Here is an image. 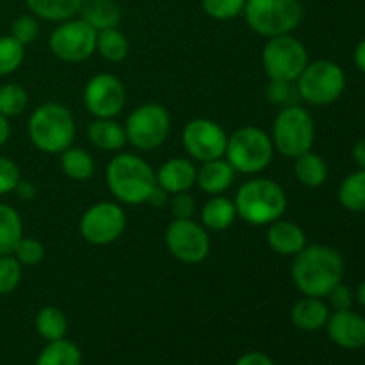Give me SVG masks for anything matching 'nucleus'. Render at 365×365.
I'll list each match as a JSON object with an SVG mask.
<instances>
[{
	"instance_id": "f257e3e1",
	"label": "nucleus",
	"mask_w": 365,
	"mask_h": 365,
	"mask_svg": "<svg viewBox=\"0 0 365 365\" xmlns=\"http://www.w3.org/2000/svg\"><path fill=\"white\" fill-rule=\"evenodd\" d=\"M344 259L331 246L307 245L292 260L291 277L303 296L327 298L344 278Z\"/></svg>"
},
{
	"instance_id": "f03ea898",
	"label": "nucleus",
	"mask_w": 365,
	"mask_h": 365,
	"mask_svg": "<svg viewBox=\"0 0 365 365\" xmlns=\"http://www.w3.org/2000/svg\"><path fill=\"white\" fill-rule=\"evenodd\" d=\"M106 184L118 203L141 205L157 187L153 168L135 153L118 152L106 168Z\"/></svg>"
},
{
	"instance_id": "7ed1b4c3",
	"label": "nucleus",
	"mask_w": 365,
	"mask_h": 365,
	"mask_svg": "<svg viewBox=\"0 0 365 365\" xmlns=\"http://www.w3.org/2000/svg\"><path fill=\"white\" fill-rule=\"evenodd\" d=\"M27 134L34 148L48 155H59L70 148L77 135L75 118L59 102L41 103L29 116Z\"/></svg>"
},
{
	"instance_id": "20e7f679",
	"label": "nucleus",
	"mask_w": 365,
	"mask_h": 365,
	"mask_svg": "<svg viewBox=\"0 0 365 365\" xmlns=\"http://www.w3.org/2000/svg\"><path fill=\"white\" fill-rule=\"evenodd\" d=\"M237 217L252 227H267L284 217L287 195L278 182L271 178H252L239 187L234 198Z\"/></svg>"
},
{
	"instance_id": "39448f33",
	"label": "nucleus",
	"mask_w": 365,
	"mask_h": 365,
	"mask_svg": "<svg viewBox=\"0 0 365 365\" xmlns=\"http://www.w3.org/2000/svg\"><path fill=\"white\" fill-rule=\"evenodd\" d=\"M274 157V146L266 130L253 125L237 128L228 135L225 159L235 173L259 175L269 168Z\"/></svg>"
},
{
	"instance_id": "423d86ee",
	"label": "nucleus",
	"mask_w": 365,
	"mask_h": 365,
	"mask_svg": "<svg viewBox=\"0 0 365 365\" xmlns=\"http://www.w3.org/2000/svg\"><path fill=\"white\" fill-rule=\"evenodd\" d=\"M242 16L255 34L269 39L292 34L302 25L305 9L299 0H246Z\"/></svg>"
},
{
	"instance_id": "0eeeda50",
	"label": "nucleus",
	"mask_w": 365,
	"mask_h": 365,
	"mask_svg": "<svg viewBox=\"0 0 365 365\" xmlns=\"http://www.w3.org/2000/svg\"><path fill=\"white\" fill-rule=\"evenodd\" d=\"M316 139V121L310 110L299 103L278 110L271 128L274 152L287 159H296L310 152Z\"/></svg>"
},
{
	"instance_id": "6e6552de",
	"label": "nucleus",
	"mask_w": 365,
	"mask_h": 365,
	"mask_svg": "<svg viewBox=\"0 0 365 365\" xmlns=\"http://www.w3.org/2000/svg\"><path fill=\"white\" fill-rule=\"evenodd\" d=\"M299 100L310 106L323 107L337 102L346 89V73L341 64L328 59L312 61L296 81Z\"/></svg>"
},
{
	"instance_id": "1a4fd4ad",
	"label": "nucleus",
	"mask_w": 365,
	"mask_h": 365,
	"mask_svg": "<svg viewBox=\"0 0 365 365\" xmlns=\"http://www.w3.org/2000/svg\"><path fill=\"white\" fill-rule=\"evenodd\" d=\"M171 130V116L160 103L148 102L135 107L125 121L127 143L139 152H152L166 143Z\"/></svg>"
},
{
	"instance_id": "9d476101",
	"label": "nucleus",
	"mask_w": 365,
	"mask_h": 365,
	"mask_svg": "<svg viewBox=\"0 0 365 365\" xmlns=\"http://www.w3.org/2000/svg\"><path fill=\"white\" fill-rule=\"evenodd\" d=\"M260 59L269 81L296 82L309 64V52L296 36L282 34L267 39Z\"/></svg>"
},
{
	"instance_id": "9b49d317",
	"label": "nucleus",
	"mask_w": 365,
	"mask_h": 365,
	"mask_svg": "<svg viewBox=\"0 0 365 365\" xmlns=\"http://www.w3.org/2000/svg\"><path fill=\"white\" fill-rule=\"evenodd\" d=\"M96 34L98 32L82 18H70L57 24L48 36V48L64 63H82L96 52Z\"/></svg>"
},
{
	"instance_id": "f8f14e48",
	"label": "nucleus",
	"mask_w": 365,
	"mask_h": 365,
	"mask_svg": "<svg viewBox=\"0 0 365 365\" xmlns=\"http://www.w3.org/2000/svg\"><path fill=\"white\" fill-rule=\"evenodd\" d=\"M127 227V214L116 202L93 203L82 214L78 230L82 239L93 246H107L116 242Z\"/></svg>"
},
{
	"instance_id": "ddd939ff",
	"label": "nucleus",
	"mask_w": 365,
	"mask_h": 365,
	"mask_svg": "<svg viewBox=\"0 0 365 365\" xmlns=\"http://www.w3.org/2000/svg\"><path fill=\"white\" fill-rule=\"evenodd\" d=\"M166 248L178 262L200 264L209 257V230L195 220H173L164 232Z\"/></svg>"
},
{
	"instance_id": "4468645a",
	"label": "nucleus",
	"mask_w": 365,
	"mask_h": 365,
	"mask_svg": "<svg viewBox=\"0 0 365 365\" xmlns=\"http://www.w3.org/2000/svg\"><path fill=\"white\" fill-rule=\"evenodd\" d=\"M227 143L228 134L225 128L209 118L189 120L182 130V145L185 152L189 153L191 160L200 164L225 157Z\"/></svg>"
},
{
	"instance_id": "2eb2a0df",
	"label": "nucleus",
	"mask_w": 365,
	"mask_h": 365,
	"mask_svg": "<svg viewBox=\"0 0 365 365\" xmlns=\"http://www.w3.org/2000/svg\"><path fill=\"white\" fill-rule=\"evenodd\" d=\"M82 102L93 118H116L127 106V89L113 73H96L82 89Z\"/></svg>"
},
{
	"instance_id": "dca6fc26",
	"label": "nucleus",
	"mask_w": 365,
	"mask_h": 365,
	"mask_svg": "<svg viewBox=\"0 0 365 365\" xmlns=\"http://www.w3.org/2000/svg\"><path fill=\"white\" fill-rule=\"evenodd\" d=\"M324 328L339 348L360 349L365 346V317L355 310H334Z\"/></svg>"
},
{
	"instance_id": "f3484780",
	"label": "nucleus",
	"mask_w": 365,
	"mask_h": 365,
	"mask_svg": "<svg viewBox=\"0 0 365 365\" xmlns=\"http://www.w3.org/2000/svg\"><path fill=\"white\" fill-rule=\"evenodd\" d=\"M157 185L163 187L168 195L187 192L196 185V166L191 159L173 157L160 164L155 171Z\"/></svg>"
},
{
	"instance_id": "a211bd4d",
	"label": "nucleus",
	"mask_w": 365,
	"mask_h": 365,
	"mask_svg": "<svg viewBox=\"0 0 365 365\" xmlns=\"http://www.w3.org/2000/svg\"><path fill=\"white\" fill-rule=\"evenodd\" d=\"M267 246L277 255L296 257L307 246V235L298 223L280 217L267 228Z\"/></svg>"
},
{
	"instance_id": "6ab92c4d",
	"label": "nucleus",
	"mask_w": 365,
	"mask_h": 365,
	"mask_svg": "<svg viewBox=\"0 0 365 365\" xmlns=\"http://www.w3.org/2000/svg\"><path fill=\"white\" fill-rule=\"evenodd\" d=\"M235 175L237 173L225 157L207 160L196 168V185L209 196L223 195L232 187Z\"/></svg>"
},
{
	"instance_id": "aec40b11",
	"label": "nucleus",
	"mask_w": 365,
	"mask_h": 365,
	"mask_svg": "<svg viewBox=\"0 0 365 365\" xmlns=\"http://www.w3.org/2000/svg\"><path fill=\"white\" fill-rule=\"evenodd\" d=\"M328 317H330V307L324 298L303 296L291 309L292 324L303 331L321 330L327 327Z\"/></svg>"
},
{
	"instance_id": "412c9836",
	"label": "nucleus",
	"mask_w": 365,
	"mask_h": 365,
	"mask_svg": "<svg viewBox=\"0 0 365 365\" xmlns=\"http://www.w3.org/2000/svg\"><path fill=\"white\" fill-rule=\"evenodd\" d=\"M88 139L95 148L102 152L118 153L127 145L125 127L114 118H95L88 125Z\"/></svg>"
},
{
	"instance_id": "4be33fe9",
	"label": "nucleus",
	"mask_w": 365,
	"mask_h": 365,
	"mask_svg": "<svg viewBox=\"0 0 365 365\" xmlns=\"http://www.w3.org/2000/svg\"><path fill=\"white\" fill-rule=\"evenodd\" d=\"M237 220L234 200L223 195L210 196L200 210V223L209 232L228 230Z\"/></svg>"
},
{
	"instance_id": "5701e85b",
	"label": "nucleus",
	"mask_w": 365,
	"mask_h": 365,
	"mask_svg": "<svg viewBox=\"0 0 365 365\" xmlns=\"http://www.w3.org/2000/svg\"><path fill=\"white\" fill-rule=\"evenodd\" d=\"M78 14L96 32L118 27L121 21V9L114 0H84Z\"/></svg>"
},
{
	"instance_id": "b1692460",
	"label": "nucleus",
	"mask_w": 365,
	"mask_h": 365,
	"mask_svg": "<svg viewBox=\"0 0 365 365\" xmlns=\"http://www.w3.org/2000/svg\"><path fill=\"white\" fill-rule=\"evenodd\" d=\"M25 4L31 14L39 20L61 24L77 16L84 0H25Z\"/></svg>"
},
{
	"instance_id": "393cba45",
	"label": "nucleus",
	"mask_w": 365,
	"mask_h": 365,
	"mask_svg": "<svg viewBox=\"0 0 365 365\" xmlns=\"http://www.w3.org/2000/svg\"><path fill=\"white\" fill-rule=\"evenodd\" d=\"M294 177L302 185L309 189H317L327 182L328 164L319 153L307 152L294 159Z\"/></svg>"
},
{
	"instance_id": "a878e982",
	"label": "nucleus",
	"mask_w": 365,
	"mask_h": 365,
	"mask_svg": "<svg viewBox=\"0 0 365 365\" xmlns=\"http://www.w3.org/2000/svg\"><path fill=\"white\" fill-rule=\"evenodd\" d=\"M59 164L63 173L75 182L89 180L95 173V159L91 153L73 145L59 153Z\"/></svg>"
},
{
	"instance_id": "bb28decb",
	"label": "nucleus",
	"mask_w": 365,
	"mask_h": 365,
	"mask_svg": "<svg viewBox=\"0 0 365 365\" xmlns=\"http://www.w3.org/2000/svg\"><path fill=\"white\" fill-rule=\"evenodd\" d=\"M24 237V221L7 203H0V255H13L14 248Z\"/></svg>"
},
{
	"instance_id": "cd10ccee",
	"label": "nucleus",
	"mask_w": 365,
	"mask_h": 365,
	"mask_svg": "<svg viewBox=\"0 0 365 365\" xmlns=\"http://www.w3.org/2000/svg\"><path fill=\"white\" fill-rule=\"evenodd\" d=\"M339 202L349 212H365V170L349 173L339 185Z\"/></svg>"
},
{
	"instance_id": "c85d7f7f",
	"label": "nucleus",
	"mask_w": 365,
	"mask_h": 365,
	"mask_svg": "<svg viewBox=\"0 0 365 365\" xmlns=\"http://www.w3.org/2000/svg\"><path fill=\"white\" fill-rule=\"evenodd\" d=\"M36 331L45 339L46 342L61 341L66 339L68 334V317L57 307H43L36 316Z\"/></svg>"
},
{
	"instance_id": "c756f323",
	"label": "nucleus",
	"mask_w": 365,
	"mask_h": 365,
	"mask_svg": "<svg viewBox=\"0 0 365 365\" xmlns=\"http://www.w3.org/2000/svg\"><path fill=\"white\" fill-rule=\"evenodd\" d=\"M36 365H82V353L75 342L61 339L43 348Z\"/></svg>"
},
{
	"instance_id": "7c9ffc66",
	"label": "nucleus",
	"mask_w": 365,
	"mask_h": 365,
	"mask_svg": "<svg viewBox=\"0 0 365 365\" xmlns=\"http://www.w3.org/2000/svg\"><path fill=\"white\" fill-rule=\"evenodd\" d=\"M96 53L109 63H121L128 56V39L118 27L96 34Z\"/></svg>"
},
{
	"instance_id": "2f4dec72",
	"label": "nucleus",
	"mask_w": 365,
	"mask_h": 365,
	"mask_svg": "<svg viewBox=\"0 0 365 365\" xmlns=\"http://www.w3.org/2000/svg\"><path fill=\"white\" fill-rule=\"evenodd\" d=\"M29 93L24 86L9 84L0 86V114L6 118H16L27 109Z\"/></svg>"
},
{
	"instance_id": "473e14b6",
	"label": "nucleus",
	"mask_w": 365,
	"mask_h": 365,
	"mask_svg": "<svg viewBox=\"0 0 365 365\" xmlns=\"http://www.w3.org/2000/svg\"><path fill=\"white\" fill-rule=\"evenodd\" d=\"M25 61V46L11 36H0V77L18 71Z\"/></svg>"
},
{
	"instance_id": "72a5a7b5",
	"label": "nucleus",
	"mask_w": 365,
	"mask_h": 365,
	"mask_svg": "<svg viewBox=\"0 0 365 365\" xmlns=\"http://www.w3.org/2000/svg\"><path fill=\"white\" fill-rule=\"evenodd\" d=\"M266 100L273 106L291 107L299 102V93L296 88V82H284V81H269L266 86Z\"/></svg>"
},
{
	"instance_id": "f704fd0d",
	"label": "nucleus",
	"mask_w": 365,
	"mask_h": 365,
	"mask_svg": "<svg viewBox=\"0 0 365 365\" xmlns=\"http://www.w3.org/2000/svg\"><path fill=\"white\" fill-rule=\"evenodd\" d=\"M24 274V266L14 255H0V296H7L18 289Z\"/></svg>"
},
{
	"instance_id": "c9c22d12",
	"label": "nucleus",
	"mask_w": 365,
	"mask_h": 365,
	"mask_svg": "<svg viewBox=\"0 0 365 365\" xmlns=\"http://www.w3.org/2000/svg\"><path fill=\"white\" fill-rule=\"evenodd\" d=\"M246 0H202V9L214 20H234L245 11Z\"/></svg>"
},
{
	"instance_id": "e433bc0d",
	"label": "nucleus",
	"mask_w": 365,
	"mask_h": 365,
	"mask_svg": "<svg viewBox=\"0 0 365 365\" xmlns=\"http://www.w3.org/2000/svg\"><path fill=\"white\" fill-rule=\"evenodd\" d=\"M14 259L21 264L24 267H34L45 257V246L34 237H21L20 242L16 245L13 252Z\"/></svg>"
},
{
	"instance_id": "4c0bfd02",
	"label": "nucleus",
	"mask_w": 365,
	"mask_h": 365,
	"mask_svg": "<svg viewBox=\"0 0 365 365\" xmlns=\"http://www.w3.org/2000/svg\"><path fill=\"white\" fill-rule=\"evenodd\" d=\"M39 34V21L34 14H21L11 25V38L16 39L20 45L27 46L36 41Z\"/></svg>"
},
{
	"instance_id": "58836bf2",
	"label": "nucleus",
	"mask_w": 365,
	"mask_h": 365,
	"mask_svg": "<svg viewBox=\"0 0 365 365\" xmlns=\"http://www.w3.org/2000/svg\"><path fill=\"white\" fill-rule=\"evenodd\" d=\"M168 207H170L173 220H192L196 214V200L189 191L171 195Z\"/></svg>"
},
{
	"instance_id": "ea45409f",
	"label": "nucleus",
	"mask_w": 365,
	"mask_h": 365,
	"mask_svg": "<svg viewBox=\"0 0 365 365\" xmlns=\"http://www.w3.org/2000/svg\"><path fill=\"white\" fill-rule=\"evenodd\" d=\"M21 180L20 168L9 157L0 155V196L14 192L18 182Z\"/></svg>"
},
{
	"instance_id": "a19ab883",
	"label": "nucleus",
	"mask_w": 365,
	"mask_h": 365,
	"mask_svg": "<svg viewBox=\"0 0 365 365\" xmlns=\"http://www.w3.org/2000/svg\"><path fill=\"white\" fill-rule=\"evenodd\" d=\"M327 298L328 307H331L334 310H349L353 309V303H355V292L341 282L328 292Z\"/></svg>"
},
{
	"instance_id": "79ce46f5",
	"label": "nucleus",
	"mask_w": 365,
	"mask_h": 365,
	"mask_svg": "<svg viewBox=\"0 0 365 365\" xmlns=\"http://www.w3.org/2000/svg\"><path fill=\"white\" fill-rule=\"evenodd\" d=\"M234 365H274L271 356H267L262 351H250L242 355Z\"/></svg>"
},
{
	"instance_id": "37998d69",
	"label": "nucleus",
	"mask_w": 365,
	"mask_h": 365,
	"mask_svg": "<svg viewBox=\"0 0 365 365\" xmlns=\"http://www.w3.org/2000/svg\"><path fill=\"white\" fill-rule=\"evenodd\" d=\"M170 196L171 195H168L163 187H159V185H157V187L152 191V195H150L148 202L146 203L152 207H155V209H164V207H168V203H170Z\"/></svg>"
},
{
	"instance_id": "c03bdc74",
	"label": "nucleus",
	"mask_w": 365,
	"mask_h": 365,
	"mask_svg": "<svg viewBox=\"0 0 365 365\" xmlns=\"http://www.w3.org/2000/svg\"><path fill=\"white\" fill-rule=\"evenodd\" d=\"M14 192H16L20 200L29 202V200H32L36 196V185L29 180H20L18 182L16 189H14Z\"/></svg>"
},
{
	"instance_id": "a18cd8bd",
	"label": "nucleus",
	"mask_w": 365,
	"mask_h": 365,
	"mask_svg": "<svg viewBox=\"0 0 365 365\" xmlns=\"http://www.w3.org/2000/svg\"><path fill=\"white\" fill-rule=\"evenodd\" d=\"M353 61H355V66L359 68L362 73H365V38L360 39L359 45L355 46V52H353Z\"/></svg>"
},
{
	"instance_id": "49530a36",
	"label": "nucleus",
	"mask_w": 365,
	"mask_h": 365,
	"mask_svg": "<svg viewBox=\"0 0 365 365\" xmlns=\"http://www.w3.org/2000/svg\"><path fill=\"white\" fill-rule=\"evenodd\" d=\"M353 160L359 170H365V138L353 146Z\"/></svg>"
},
{
	"instance_id": "de8ad7c7",
	"label": "nucleus",
	"mask_w": 365,
	"mask_h": 365,
	"mask_svg": "<svg viewBox=\"0 0 365 365\" xmlns=\"http://www.w3.org/2000/svg\"><path fill=\"white\" fill-rule=\"evenodd\" d=\"M11 138V125H9V118L2 116L0 114V148L9 141Z\"/></svg>"
},
{
	"instance_id": "09e8293b",
	"label": "nucleus",
	"mask_w": 365,
	"mask_h": 365,
	"mask_svg": "<svg viewBox=\"0 0 365 365\" xmlns=\"http://www.w3.org/2000/svg\"><path fill=\"white\" fill-rule=\"evenodd\" d=\"M355 302H359V305L365 309V282H362V284L359 285V289H356Z\"/></svg>"
}]
</instances>
